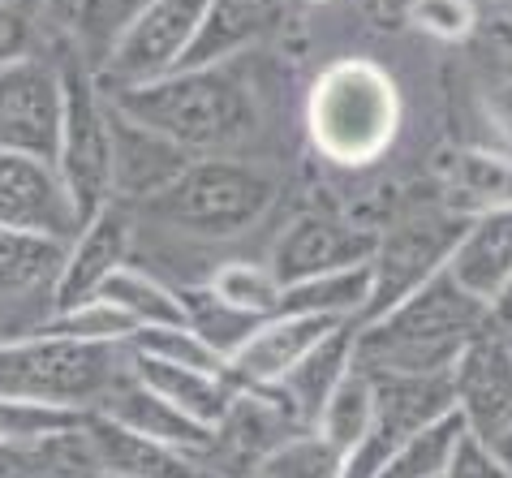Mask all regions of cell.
<instances>
[{
	"label": "cell",
	"instance_id": "1",
	"mask_svg": "<svg viewBox=\"0 0 512 478\" xmlns=\"http://www.w3.org/2000/svg\"><path fill=\"white\" fill-rule=\"evenodd\" d=\"M104 95L112 108L160 130L190 156H241V147L259 130V95L241 69V56L220 65L173 69L155 82Z\"/></svg>",
	"mask_w": 512,
	"mask_h": 478
},
{
	"label": "cell",
	"instance_id": "2",
	"mask_svg": "<svg viewBox=\"0 0 512 478\" xmlns=\"http://www.w3.org/2000/svg\"><path fill=\"white\" fill-rule=\"evenodd\" d=\"M482 328H491V306L444 267L392 311L358 323V367L396 375H448L461 349Z\"/></svg>",
	"mask_w": 512,
	"mask_h": 478
},
{
	"label": "cell",
	"instance_id": "3",
	"mask_svg": "<svg viewBox=\"0 0 512 478\" xmlns=\"http://www.w3.org/2000/svg\"><path fill=\"white\" fill-rule=\"evenodd\" d=\"M280 199V177L246 156H194L168 186L147 199L138 224L181 237L186 246H220L246 237Z\"/></svg>",
	"mask_w": 512,
	"mask_h": 478
},
{
	"label": "cell",
	"instance_id": "4",
	"mask_svg": "<svg viewBox=\"0 0 512 478\" xmlns=\"http://www.w3.org/2000/svg\"><path fill=\"white\" fill-rule=\"evenodd\" d=\"M405 100L379 61H332L306 91V138L327 164L366 168L401 138Z\"/></svg>",
	"mask_w": 512,
	"mask_h": 478
},
{
	"label": "cell",
	"instance_id": "5",
	"mask_svg": "<svg viewBox=\"0 0 512 478\" xmlns=\"http://www.w3.org/2000/svg\"><path fill=\"white\" fill-rule=\"evenodd\" d=\"M125 345H87L65 336L18 332L0 341V392L22 401L95 410V401L125 371Z\"/></svg>",
	"mask_w": 512,
	"mask_h": 478
},
{
	"label": "cell",
	"instance_id": "6",
	"mask_svg": "<svg viewBox=\"0 0 512 478\" xmlns=\"http://www.w3.org/2000/svg\"><path fill=\"white\" fill-rule=\"evenodd\" d=\"M61 65V151H56V173H61L78 216L91 220L99 207L112 203V134H108V95L99 87L95 69L74 52L52 56Z\"/></svg>",
	"mask_w": 512,
	"mask_h": 478
},
{
	"label": "cell",
	"instance_id": "7",
	"mask_svg": "<svg viewBox=\"0 0 512 478\" xmlns=\"http://www.w3.org/2000/svg\"><path fill=\"white\" fill-rule=\"evenodd\" d=\"M461 233H465V216L452 212L448 203L405 207L401 216L383 224L371 250V306H366L362 323L392 311L396 302L409 298L418 285H426L435 272H444Z\"/></svg>",
	"mask_w": 512,
	"mask_h": 478
},
{
	"label": "cell",
	"instance_id": "8",
	"mask_svg": "<svg viewBox=\"0 0 512 478\" xmlns=\"http://www.w3.org/2000/svg\"><path fill=\"white\" fill-rule=\"evenodd\" d=\"M203 13L207 0H147L125 26L117 48L108 52V61L95 69L99 87H138V82H155L181 69L198 26H203Z\"/></svg>",
	"mask_w": 512,
	"mask_h": 478
},
{
	"label": "cell",
	"instance_id": "9",
	"mask_svg": "<svg viewBox=\"0 0 512 478\" xmlns=\"http://www.w3.org/2000/svg\"><path fill=\"white\" fill-rule=\"evenodd\" d=\"M371 375H375V418L366 427L362 444L349 453L345 478H375L379 466L409 435L457 414L448 375H396V371H371Z\"/></svg>",
	"mask_w": 512,
	"mask_h": 478
},
{
	"label": "cell",
	"instance_id": "10",
	"mask_svg": "<svg viewBox=\"0 0 512 478\" xmlns=\"http://www.w3.org/2000/svg\"><path fill=\"white\" fill-rule=\"evenodd\" d=\"M302 427L280 384H233L229 410L211 427L207 466L224 478H254L259 461Z\"/></svg>",
	"mask_w": 512,
	"mask_h": 478
},
{
	"label": "cell",
	"instance_id": "11",
	"mask_svg": "<svg viewBox=\"0 0 512 478\" xmlns=\"http://www.w3.org/2000/svg\"><path fill=\"white\" fill-rule=\"evenodd\" d=\"M61 65L52 56L0 65V151L56 164L61 151Z\"/></svg>",
	"mask_w": 512,
	"mask_h": 478
},
{
	"label": "cell",
	"instance_id": "12",
	"mask_svg": "<svg viewBox=\"0 0 512 478\" xmlns=\"http://www.w3.org/2000/svg\"><path fill=\"white\" fill-rule=\"evenodd\" d=\"M448 379L465 431L500 440L512 427V336L500 328H482L452 362Z\"/></svg>",
	"mask_w": 512,
	"mask_h": 478
},
{
	"label": "cell",
	"instance_id": "13",
	"mask_svg": "<svg viewBox=\"0 0 512 478\" xmlns=\"http://www.w3.org/2000/svg\"><path fill=\"white\" fill-rule=\"evenodd\" d=\"M375 237H379V229H366V224L349 220V216L302 212L280 229V237L272 242V255H267V267L276 272L280 285H293V280L336 272V267L371 263Z\"/></svg>",
	"mask_w": 512,
	"mask_h": 478
},
{
	"label": "cell",
	"instance_id": "14",
	"mask_svg": "<svg viewBox=\"0 0 512 478\" xmlns=\"http://www.w3.org/2000/svg\"><path fill=\"white\" fill-rule=\"evenodd\" d=\"M0 224L18 233L74 242V233L82 229V216L52 160L0 151Z\"/></svg>",
	"mask_w": 512,
	"mask_h": 478
},
{
	"label": "cell",
	"instance_id": "15",
	"mask_svg": "<svg viewBox=\"0 0 512 478\" xmlns=\"http://www.w3.org/2000/svg\"><path fill=\"white\" fill-rule=\"evenodd\" d=\"M61 237L18 233L0 224V341L18 332L13 311H26L31 328L56 306V276L65 263Z\"/></svg>",
	"mask_w": 512,
	"mask_h": 478
},
{
	"label": "cell",
	"instance_id": "16",
	"mask_svg": "<svg viewBox=\"0 0 512 478\" xmlns=\"http://www.w3.org/2000/svg\"><path fill=\"white\" fill-rule=\"evenodd\" d=\"M134 242H138V216L134 207L117 199L99 207L91 220H82L74 242L65 246V263L61 276H56V306L95 298L117 267L134 263Z\"/></svg>",
	"mask_w": 512,
	"mask_h": 478
},
{
	"label": "cell",
	"instance_id": "17",
	"mask_svg": "<svg viewBox=\"0 0 512 478\" xmlns=\"http://www.w3.org/2000/svg\"><path fill=\"white\" fill-rule=\"evenodd\" d=\"M108 134H112V199L125 207H142L147 199H155L194 160L173 138L125 117L112 104H108Z\"/></svg>",
	"mask_w": 512,
	"mask_h": 478
},
{
	"label": "cell",
	"instance_id": "18",
	"mask_svg": "<svg viewBox=\"0 0 512 478\" xmlns=\"http://www.w3.org/2000/svg\"><path fill=\"white\" fill-rule=\"evenodd\" d=\"M82 440H87L91 470L117 474V478H224L207 466L203 457L186 453V448L160 444L151 435H138L130 427L112 423L104 414L82 418Z\"/></svg>",
	"mask_w": 512,
	"mask_h": 478
},
{
	"label": "cell",
	"instance_id": "19",
	"mask_svg": "<svg viewBox=\"0 0 512 478\" xmlns=\"http://www.w3.org/2000/svg\"><path fill=\"white\" fill-rule=\"evenodd\" d=\"M91 414H104L112 418V423L130 427L138 435H151V440L160 444H173V448H186V453L203 457L207 461V448H211V427L198 423V418L181 414L177 405H168L160 392L147 388L142 379L134 375V367L125 362V371L112 379V388L104 392V397L95 401Z\"/></svg>",
	"mask_w": 512,
	"mask_h": 478
},
{
	"label": "cell",
	"instance_id": "20",
	"mask_svg": "<svg viewBox=\"0 0 512 478\" xmlns=\"http://www.w3.org/2000/svg\"><path fill=\"white\" fill-rule=\"evenodd\" d=\"M340 323H353V319L280 311L250 332V341L224 362V375H229V384H280L293 362L315 341H323L332 328H340Z\"/></svg>",
	"mask_w": 512,
	"mask_h": 478
},
{
	"label": "cell",
	"instance_id": "21",
	"mask_svg": "<svg viewBox=\"0 0 512 478\" xmlns=\"http://www.w3.org/2000/svg\"><path fill=\"white\" fill-rule=\"evenodd\" d=\"M35 5L56 44L52 56L74 52L91 69H99L147 0H35Z\"/></svg>",
	"mask_w": 512,
	"mask_h": 478
},
{
	"label": "cell",
	"instance_id": "22",
	"mask_svg": "<svg viewBox=\"0 0 512 478\" xmlns=\"http://www.w3.org/2000/svg\"><path fill=\"white\" fill-rule=\"evenodd\" d=\"M289 13V0H207L203 26L186 52V65H220L259 48Z\"/></svg>",
	"mask_w": 512,
	"mask_h": 478
},
{
	"label": "cell",
	"instance_id": "23",
	"mask_svg": "<svg viewBox=\"0 0 512 478\" xmlns=\"http://www.w3.org/2000/svg\"><path fill=\"white\" fill-rule=\"evenodd\" d=\"M448 272L491 306V298L512 276V207H495V212H478L465 220Z\"/></svg>",
	"mask_w": 512,
	"mask_h": 478
},
{
	"label": "cell",
	"instance_id": "24",
	"mask_svg": "<svg viewBox=\"0 0 512 478\" xmlns=\"http://www.w3.org/2000/svg\"><path fill=\"white\" fill-rule=\"evenodd\" d=\"M358 367V323H340L306 349L302 358L289 367V375L280 379V392L289 397L306 427H315V418L323 410V401L332 397V388Z\"/></svg>",
	"mask_w": 512,
	"mask_h": 478
},
{
	"label": "cell",
	"instance_id": "25",
	"mask_svg": "<svg viewBox=\"0 0 512 478\" xmlns=\"http://www.w3.org/2000/svg\"><path fill=\"white\" fill-rule=\"evenodd\" d=\"M130 354V349H125ZM130 367L147 388H155L168 405H177L181 414L198 418V423L216 427L224 410H229L233 384L224 371H198V367H177V362H160V358H142L130 354Z\"/></svg>",
	"mask_w": 512,
	"mask_h": 478
},
{
	"label": "cell",
	"instance_id": "26",
	"mask_svg": "<svg viewBox=\"0 0 512 478\" xmlns=\"http://www.w3.org/2000/svg\"><path fill=\"white\" fill-rule=\"evenodd\" d=\"M444 203L465 220L495 207H512V151L495 147H465L457 164L448 168Z\"/></svg>",
	"mask_w": 512,
	"mask_h": 478
},
{
	"label": "cell",
	"instance_id": "27",
	"mask_svg": "<svg viewBox=\"0 0 512 478\" xmlns=\"http://www.w3.org/2000/svg\"><path fill=\"white\" fill-rule=\"evenodd\" d=\"M366 306H371V263H353V267H336V272H319V276L284 285L280 311L362 323Z\"/></svg>",
	"mask_w": 512,
	"mask_h": 478
},
{
	"label": "cell",
	"instance_id": "28",
	"mask_svg": "<svg viewBox=\"0 0 512 478\" xmlns=\"http://www.w3.org/2000/svg\"><path fill=\"white\" fill-rule=\"evenodd\" d=\"M95 298H108L134 319V328H168V323H186V306H181V289L173 280L142 263L117 267Z\"/></svg>",
	"mask_w": 512,
	"mask_h": 478
},
{
	"label": "cell",
	"instance_id": "29",
	"mask_svg": "<svg viewBox=\"0 0 512 478\" xmlns=\"http://www.w3.org/2000/svg\"><path fill=\"white\" fill-rule=\"evenodd\" d=\"M177 289H181V306H186L190 332H194L198 341H203L220 362H229L237 349L250 341V332L263 323V319H254V315L233 311L229 302H220L216 293H211L207 280H194V285H177Z\"/></svg>",
	"mask_w": 512,
	"mask_h": 478
},
{
	"label": "cell",
	"instance_id": "30",
	"mask_svg": "<svg viewBox=\"0 0 512 478\" xmlns=\"http://www.w3.org/2000/svg\"><path fill=\"white\" fill-rule=\"evenodd\" d=\"M26 332H44V336H65V341H87V345H125L138 332L134 319L112 306L108 298H87V302H69L52 306V311Z\"/></svg>",
	"mask_w": 512,
	"mask_h": 478
},
{
	"label": "cell",
	"instance_id": "31",
	"mask_svg": "<svg viewBox=\"0 0 512 478\" xmlns=\"http://www.w3.org/2000/svg\"><path fill=\"white\" fill-rule=\"evenodd\" d=\"M207 285L220 302H229L233 311L241 315H254V319H272L280 315V302H284V285L276 280V272L254 259H224L207 272Z\"/></svg>",
	"mask_w": 512,
	"mask_h": 478
},
{
	"label": "cell",
	"instance_id": "32",
	"mask_svg": "<svg viewBox=\"0 0 512 478\" xmlns=\"http://www.w3.org/2000/svg\"><path fill=\"white\" fill-rule=\"evenodd\" d=\"M371 418H375V375L366 367H353L332 388V397L323 401V410L315 418V431H323L332 444L353 453V448L362 444L366 427H371Z\"/></svg>",
	"mask_w": 512,
	"mask_h": 478
},
{
	"label": "cell",
	"instance_id": "33",
	"mask_svg": "<svg viewBox=\"0 0 512 478\" xmlns=\"http://www.w3.org/2000/svg\"><path fill=\"white\" fill-rule=\"evenodd\" d=\"M345 466H349L345 448L332 444L315 427H302L259 461L254 478H345Z\"/></svg>",
	"mask_w": 512,
	"mask_h": 478
},
{
	"label": "cell",
	"instance_id": "34",
	"mask_svg": "<svg viewBox=\"0 0 512 478\" xmlns=\"http://www.w3.org/2000/svg\"><path fill=\"white\" fill-rule=\"evenodd\" d=\"M461 427L465 423L457 414H448V418H439V423L422 427L418 435H409V440L396 448L388 461H383L375 478H444L448 453H452V444H457Z\"/></svg>",
	"mask_w": 512,
	"mask_h": 478
},
{
	"label": "cell",
	"instance_id": "35",
	"mask_svg": "<svg viewBox=\"0 0 512 478\" xmlns=\"http://www.w3.org/2000/svg\"><path fill=\"white\" fill-rule=\"evenodd\" d=\"M87 410H65V405H44V401H22L0 392V440L9 444H39L52 440L69 427H78Z\"/></svg>",
	"mask_w": 512,
	"mask_h": 478
},
{
	"label": "cell",
	"instance_id": "36",
	"mask_svg": "<svg viewBox=\"0 0 512 478\" xmlns=\"http://www.w3.org/2000/svg\"><path fill=\"white\" fill-rule=\"evenodd\" d=\"M130 354L142 358H160V362H177V367H198V371H224V362L190 332V323H168V328H138L125 341Z\"/></svg>",
	"mask_w": 512,
	"mask_h": 478
},
{
	"label": "cell",
	"instance_id": "37",
	"mask_svg": "<svg viewBox=\"0 0 512 478\" xmlns=\"http://www.w3.org/2000/svg\"><path fill=\"white\" fill-rule=\"evenodd\" d=\"M478 108L500 134L504 151H512V48L504 44H495V52L478 61Z\"/></svg>",
	"mask_w": 512,
	"mask_h": 478
},
{
	"label": "cell",
	"instance_id": "38",
	"mask_svg": "<svg viewBox=\"0 0 512 478\" xmlns=\"http://www.w3.org/2000/svg\"><path fill=\"white\" fill-rule=\"evenodd\" d=\"M405 22L439 44H465L478 31L474 0H405Z\"/></svg>",
	"mask_w": 512,
	"mask_h": 478
},
{
	"label": "cell",
	"instance_id": "39",
	"mask_svg": "<svg viewBox=\"0 0 512 478\" xmlns=\"http://www.w3.org/2000/svg\"><path fill=\"white\" fill-rule=\"evenodd\" d=\"M44 39L48 26L35 0H0V65L26 61V56H48Z\"/></svg>",
	"mask_w": 512,
	"mask_h": 478
},
{
	"label": "cell",
	"instance_id": "40",
	"mask_svg": "<svg viewBox=\"0 0 512 478\" xmlns=\"http://www.w3.org/2000/svg\"><path fill=\"white\" fill-rule=\"evenodd\" d=\"M444 478H512V470L504 466V457L495 453L491 440H482V435L461 427L457 444H452V453H448Z\"/></svg>",
	"mask_w": 512,
	"mask_h": 478
},
{
	"label": "cell",
	"instance_id": "41",
	"mask_svg": "<svg viewBox=\"0 0 512 478\" xmlns=\"http://www.w3.org/2000/svg\"><path fill=\"white\" fill-rule=\"evenodd\" d=\"M491 328H500L504 336H512V276L504 280V289L491 298Z\"/></svg>",
	"mask_w": 512,
	"mask_h": 478
},
{
	"label": "cell",
	"instance_id": "42",
	"mask_svg": "<svg viewBox=\"0 0 512 478\" xmlns=\"http://www.w3.org/2000/svg\"><path fill=\"white\" fill-rule=\"evenodd\" d=\"M491 444H495V453H500V457H504V466L512 470V427H508V431L500 435V440H491Z\"/></svg>",
	"mask_w": 512,
	"mask_h": 478
},
{
	"label": "cell",
	"instance_id": "43",
	"mask_svg": "<svg viewBox=\"0 0 512 478\" xmlns=\"http://www.w3.org/2000/svg\"><path fill=\"white\" fill-rule=\"evenodd\" d=\"M495 39H500L504 48H512V18H500V26H495Z\"/></svg>",
	"mask_w": 512,
	"mask_h": 478
},
{
	"label": "cell",
	"instance_id": "44",
	"mask_svg": "<svg viewBox=\"0 0 512 478\" xmlns=\"http://www.w3.org/2000/svg\"><path fill=\"white\" fill-rule=\"evenodd\" d=\"M82 478H117V474H99V470H91V474H82Z\"/></svg>",
	"mask_w": 512,
	"mask_h": 478
},
{
	"label": "cell",
	"instance_id": "45",
	"mask_svg": "<svg viewBox=\"0 0 512 478\" xmlns=\"http://www.w3.org/2000/svg\"><path fill=\"white\" fill-rule=\"evenodd\" d=\"M302 5H332V0H302Z\"/></svg>",
	"mask_w": 512,
	"mask_h": 478
},
{
	"label": "cell",
	"instance_id": "46",
	"mask_svg": "<svg viewBox=\"0 0 512 478\" xmlns=\"http://www.w3.org/2000/svg\"><path fill=\"white\" fill-rule=\"evenodd\" d=\"M508 18H512V13H508Z\"/></svg>",
	"mask_w": 512,
	"mask_h": 478
}]
</instances>
